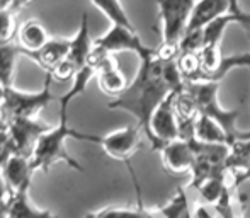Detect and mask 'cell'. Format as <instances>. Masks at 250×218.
Listing matches in <instances>:
<instances>
[{
  "label": "cell",
  "mask_w": 250,
  "mask_h": 218,
  "mask_svg": "<svg viewBox=\"0 0 250 218\" xmlns=\"http://www.w3.org/2000/svg\"><path fill=\"white\" fill-rule=\"evenodd\" d=\"M2 172H3V177H5L7 188H9V196H10L14 193L29 191L33 174L36 171L33 169L31 159L16 153V155L10 157V160L2 169Z\"/></svg>",
  "instance_id": "obj_14"
},
{
  "label": "cell",
  "mask_w": 250,
  "mask_h": 218,
  "mask_svg": "<svg viewBox=\"0 0 250 218\" xmlns=\"http://www.w3.org/2000/svg\"><path fill=\"white\" fill-rule=\"evenodd\" d=\"M92 50L101 55H114L119 53V51H133V53L140 56V60L155 53V48L146 46L140 40V36L136 34V29H129V27L118 26V24H112L107 33L102 34L97 40H94Z\"/></svg>",
  "instance_id": "obj_8"
},
{
  "label": "cell",
  "mask_w": 250,
  "mask_h": 218,
  "mask_svg": "<svg viewBox=\"0 0 250 218\" xmlns=\"http://www.w3.org/2000/svg\"><path fill=\"white\" fill-rule=\"evenodd\" d=\"M142 133L143 130L138 125H131V126H126V128L116 130V131L104 136L82 133L80 142L97 143V145L102 147V150L109 157H112L116 160H121V162H125L129 167L131 157L142 147Z\"/></svg>",
  "instance_id": "obj_5"
},
{
  "label": "cell",
  "mask_w": 250,
  "mask_h": 218,
  "mask_svg": "<svg viewBox=\"0 0 250 218\" xmlns=\"http://www.w3.org/2000/svg\"><path fill=\"white\" fill-rule=\"evenodd\" d=\"M90 2L111 21V24H118V26L135 29V26H133V22L129 21L128 14H126L125 7L121 5L119 0H90Z\"/></svg>",
  "instance_id": "obj_23"
},
{
  "label": "cell",
  "mask_w": 250,
  "mask_h": 218,
  "mask_svg": "<svg viewBox=\"0 0 250 218\" xmlns=\"http://www.w3.org/2000/svg\"><path fill=\"white\" fill-rule=\"evenodd\" d=\"M9 126H10V118H9V114H7L3 104H0V131H7Z\"/></svg>",
  "instance_id": "obj_28"
},
{
  "label": "cell",
  "mask_w": 250,
  "mask_h": 218,
  "mask_svg": "<svg viewBox=\"0 0 250 218\" xmlns=\"http://www.w3.org/2000/svg\"><path fill=\"white\" fill-rule=\"evenodd\" d=\"M19 55H22V50L14 41L0 44V82L7 89L14 87V66H16V60Z\"/></svg>",
  "instance_id": "obj_22"
},
{
  "label": "cell",
  "mask_w": 250,
  "mask_h": 218,
  "mask_svg": "<svg viewBox=\"0 0 250 218\" xmlns=\"http://www.w3.org/2000/svg\"><path fill=\"white\" fill-rule=\"evenodd\" d=\"M7 199H9V188H7L5 177H3V172L0 169V205L7 203Z\"/></svg>",
  "instance_id": "obj_27"
},
{
  "label": "cell",
  "mask_w": 250,
  "mask_h": 218,
  "mask_svg": "<svg viewBox=\"0 0 250 218\" xmlns=\"http://www.w3.org/2000/svg\"><path fill=\"white\" fill-rule=\"evenodd\" d=\"M221 82H186L184 87L194 99L199 114L214 119L230 136L231 143L240 138H250V131L237 130V119L240 116V108L225 109L218 101V90Z\"/></svg>",
  "instance_id": "obj_3"
},
{
  "label": "cell",
  "mask_w": 250,
  "mask_h": 218,
  "mask_svg": "<svg viewBox=\"0 0 250 218\" xmlns=\"http://www.w3.org/2000/svg\"><path fill=\"white\" fill-rule=\"evenodd\" d=\"M162 26V43L179 44L191 21L194 0H157Z\"/></svg>",
  "instance_id": "obj_7"
},
{
  "label": "cell",
  "mask_w": 250,
  "mask_h": 218,
  "mask_svg": "<svg viewBox=\"0 0 250 218\" xmlns=\"http://www.w3.org/2000/svg\"><path fill=\"white\" fill-rule=\"evenodd\" d=\"M249 111H250V109H249Z\"/></svg>",
  "instance_id": "obj_35"
},
{
  "label": "cell",
  "mask_w": 250,
  "mask_h": 218,
  "mask_svg": "<svg viewBox=\"0 0 250 218\" xmlns=\"http://www.w3.org/2000/svg\"><path fill=\"white\" fill-rule=\"evenodd\" d=\"M7 218H60L50 210H40L31 203L29 191L14 193L7 199Z\"/></svg>",
  "instance_id": "obj_19"
},
{
  "label": "cell",
  "mask_w": 250,
  "mask_h": 218,
  "mask_svg": "<svg viewBox=\"0 0 250 218\" xmlns=\"http://www.w3.org/2000/svg\"><path fill=\"white\" fill-rule=\"evenodd\" d=\"M225 167L231 177V188H240L242 184L250 181V138L235 140L230 145Z\"/></svg>",
  "instance_id": "obj_13"
},
{
  "label": "cell",
  "mask_w": 250,
  "mask_h": 218,
  "mask_svg": "<svg viewBox=\"0 0 250 218\" xmlns=\"http://www.w3.org/2000/svg\"><path fill=\"white\" fill-rule=\"evenodd\" d=\"M228 177H230V175H228V171L225 169V171L208 177L206 181H203L198 188H196V191H199L204 203L213 206L221 215V218H235L233 206H231L230 186L227 184Z\"/></svg>",
  "instance_id": "obj_11"
},
{
  "label": "cell",
  "mask_w": 250,
  "mask_h": 218,
  "mask_svg": "<svg viewBox=\"0 0 250 218\" xmlns=\"http://www.w3.org/2000/svg\"><path fill=\"white\" fill-rule=\"evenodd\" d=\"M68 50H70V40H60V38L51 40L50 38V41L43 48L27 55V58H31L36 65H40L46 73H51L66 58Z\"/></svg>",
  "instance_id": "obj_18"
},
{
  "label": "cell",
  "mask_w": 250,
  "mask_h": 218,
  "mask_svg": "<svg viewBox=\"0 0 250 218\" xmlns=\"http://www.w3.org/2000/svg\"><path fill=\"white\" fill-rule=\"evenodd\" d=\"M0 218H7V203L0 205Z\"/></svg>",
  "instance_id": "obj_33"
},
{
  "label": "cell",
  "mask_w": 250,
  "mask_h": 218,
  "mask_svg": "<svg viewBox=\"0 0 250 218\" xmlns=\"http://www.w3.org/2000/svg\"><path fill=\"white\" fill-rule=\"evenodd\" d=\"M196 218H213V215H211L209 212H208V208L206 206H198L196 208Z\"/></svg>",
  "instance_id": "obj_30"
},
{
  "label": "cell",
  "mask_w": 250,
  "mask_h": 218,
  "mask_svg": "<svg viewBox=\"0 0 250 218\" xmlns=\"http://www.w3.org/2000/svg\"><path fill=\"white\" fill-rule=\"evenodd\" d=\"M235 24H238V26L242 27V29L245 31V33L250 36V12H244V10L238 7V10H237V22Z\"/></svg>",
  "instance_id": "obj_26"
},
{
  "label": "cell",
  "mask_w": 250,
  "mask_h": 218,
  "mask_svg": "<svg viewBox=\"0 0 250 218\" xmlns=\"http://www.w3.org/2000/svg\"><path fill=\"white\" fill-rule=\"evenodd\" d=\"M5 94H7V87L0 82V104H3V99H5Z\"/></svg>",
  "instance_id": "obj_32"
},
{
  "label": "cell",
  "mask_w": 250,
  "mask_h": 218,
  "mask_svg": "<svg viewBox=\"0 0 250 218\" xmlns=\"http://www.w3.org/2000/svg\"><path fill=\"white\" fill-rule=\"evenodd\" d=\"M85 218H102V217H101V213L97 212V213H87Z\"/></svg>",
  "instance_id": "obj_34"
},
{
  "label": "cell",
  "mask_w": 250,
  "mask_h": 218,
  "mask_svg": "<svg viewBox=\"0 0 250 218\" xmlns=\"http://www.w3.org/2000/svg\"><path fill=\"white\" fill-rule=\"evenodd\" d=\"M51 73H46L44 86L40 92H21V90L14 89V87L7 89L3 108H5L9 118H38L41 109L46 108L51 101L58 99V97L51 94Z\"/></svg>",
  "instance_id": "obj_6"
},
{
  "label": "cell",
  "mask_w": 250,
  "mask_h": 218,
  "mask_svg": "<svg viewBox=\"0 0 250 218\" xmlns=\"http://www.w3.org/2000/svg\"><path fill=\"white\" fill-rule=\"evenodd\" d=\"M48 41H50V34H48L46 27L38 19H27L26 22H22L17 27L16 43L19 44V48L22 50L24 56L38 51L40 48H43Z\"/></svg>",
  "instance_id": "obj_17"
},
{
  "label": "cell",
  "mask_w": 250,
  "mask_h": 218,
  "mask_svg": "<svg viewBox=\"0 0 250 218\" xmlns=\"http://www.w3.org/2000/svg\"><path fill=\"white\" fill-rule=\"evenodd\" d=\"M97 82L104 94L112 97H118L119 94L125 92L128 87V80H126L125 73L121 72L118 62H116L114 55H107L97 63Z\"/></svg>",
  "instance_id": "obj_15"
},
{
  "label": "cell",
  "mask_w": 250,
  "mask_h": 218,
  "mask_svg": "<svg viewBox=\"0 0 250 218\" xmlns=\"http://www.w3.org/2000/svg\"><path fill=\"white\" fill-rule=\"evenodd\" d=\"M235 2H238V0H198L194 3L191 21H189L186 33L188 31H199L203 27H206L216 17L230 12L233 9Z\"/></svg>",
  "instance_id": "obj_16"
},
{
  "label": "cell",
  "mask_w": 250,
  "mask_h": 218,
  "mask_svg": "<svg viewBox=\"0 0 250 218\" xmlns=\"http://www.w3.org/2000/svg\"><path fill=\"white\" fill-rule=\"evenodd\" d=\"M33 2V0H12V5H10V10H12L14 14L21 12V10L24 9V7H27L29 3Z\"/></svg>",
  "instance_id": "obj_29"
},
{
  "label": "cell",
  "mask_w": 250,
  "mask_h": 218,
  "mask_svg": "<svg viewBox=\"0 0 250 218\" xmlns=\"http://www.w3.org/2000/svg\"><path fill=\"white\" fill-rule=\"evenodd\" d=\"M16 145L14 140L10 136L9 130L7 131H0V169H3L7 162L10 160V157L16 155Z\"/></svg>",
  "instance_id": "obj_25"
},
{
  "label": "cell",
  "mask_w": 250,
  "mask_h": 218,
  "mask_svg": "<svg viewBox=\"0 0 250 218\" xmlns=\"http://www.w3.org/2000/svg\"><path fill=\"white\" fill-rule=\"evenodd\" d=\"M97 75V68L87 65L85 68H82L77 77L73 79L72 87L68 89V92H65L63 96L58 97L60 104V121L55 128H51L50 131H46L43 136L40 138L36 145V150H34L33 157H31V164H33L34 171H44L51 167L53 164L56 162H65L68 164L72 169L75 171H83V167L66 152V140L68 138H75L80 140V135L82 131H77V130L70 128L68 125V106L73 99H75L79 94H82L83 90L87 89L89 82Z\"/></svg>",
  "instance_id": "obj_2"
},
{
  "label": "cell",
  "mask_w": 250,
  "mask_h": 218,
  "mask_svg": "<svg viewBox=\"0 0 250 218\" xmlns=\"http://www.w3.org/2000/svg\"><path fill=\"white\" fill-rule=\"evenodd\" d=\"M94 48V40L90 38L89 31V14L83 12L80 19L79 31L75 36L70 40V50L66 58L51 72V77L55 80H70L75 79L77 73L89 65V58Z\"/></svg>",
  "instance_id": "obj_4"
},
{
  "label": "cell",
  "mask_w": 250,
  "mask_h": 218,
  "mask_svg": "<svg viewBox=\"0 0 250 218\" xmlns=\"http://www.w3.org/2000/svg\"><path fill=\"white\" fill-rule=\"evenodd\" d=\"M158 152L162 155L164 167L168 172H174V174L191 172V167L196 159L191 140H182V138L172 140V142L165 143Z\"/></svg>",
  "instance_id": "obj_12"
},
{
  "label": "cell",
  "mask_w": 250,
  "mask_h": 218,
  "mask_svg": "<svg viewBox=\"0 0 250 218\" xmlns=\"http://www.w3.org/2000/svg\"><path fill=\"white\" fill-rule=\"evenodd\" d=\"M188 189L189 188L179 186L175 189L174 196L165 205L157 206L155 212L160 213L164 218H192L191 206H189V199H188Z\"/></svg>",
  "instance_id": "obj_20"
},
{
  "label": "cell",
  "mask_w": 250,
  "mask_h": 218,
  "mask_svg": "<svg viewBox=\"0 0 250 218\" xmlns=\"http://www.w3.org/2000/svg\"><path fill=\"white\" fill-rule=\"evenodd\" d=\"M174 99H175V92H172L170 96L157 108L153 116H151L150 145H151V150H155V152H158L167 142H172V140L179 138V123H177V116H175V109H174Z\"/></svg>",
  "instance_id": "obj_9"
},
{
  "label": "cell",
  "mask_w": 250,
  "mask_h": 218,
  "mask_svg": "<svg viewBox=\"0 0 250 218\" xmlns=\"http://www.w3.org/2000/svg\"><path fill=\"white\" fill-rule=\"evenodd\" d=\"M50 130V125L38 118H14L10 119L9 126V133L16 145V152L27 159L33 157L40 138Z\"/></svg>",
  "instance_id": "obj_10"
},
{
  "label": "cell",
  "mask_w": 250,
  "mask_h": 218,
  "mask_svg": "<svg viewBox=\"0 0 250 218\" xmlns=\"http://www.w3.org/2000/svg\"><path fill=\"white\" fill-rule=\"evenodd\" d=\"M194 138L199 142L206 143H225V145H231L230 136L227 135L223 128L218 125L214 119L208 118V116H199L198 123H196V133Z\"/></svg>",
  "instance_id": "obj_21"
},
{
  "label": "cell",
  "mask_w": 250,
  "mask_h": 218,
  "mask_svg": "<svg viewBox=\"0 0 250 218\" xmlns=\"http://www.w3.org/2000/svg\"><path fill=\"white\" fill-rule=\"evenodd\" d=\"M186 80L179 72L177 62H165L157 55L140 60V68L135 79L128 84L125 92L107 103L109 109H123L136 118V125L143 135L151 138L150 121L157 108L170 96L184 87Z\"/></svg>",
  "instance_id": "obj_1"
},
{
  "label": "cell",
  "mask_w": 250,
  "mask_h": 218,
  "mask_svg": "<svg viewBox=\"0 0 250 218\" xmlns=\"http://www.w3.org/2000/svg\"><path fill=\"white\" fill-rule=\"evenodd\" d=\"M135 181V188H136V195H138V206L135 210L131 208H105L101 210V217L102 218H153L150 210H146L142 203V193H140V186Z\"/></svg>",
  "instance_id": "obj_24"
},
{
  "label": "cell",
  "mask_w": 250,
  "mask_h": 218,
  "mask_svg": "<svg viewBox=\"0 0 250 218\" xmlns=\"http://www.w3.org/2000/svg\"><path fill=\"white\" fill-rule=\"evenodd\" d=\"M10 5H12V0H0V12L2 10H9Z\"/></svg>",
  "instance_id": "obj_31"
}]
</instances>
